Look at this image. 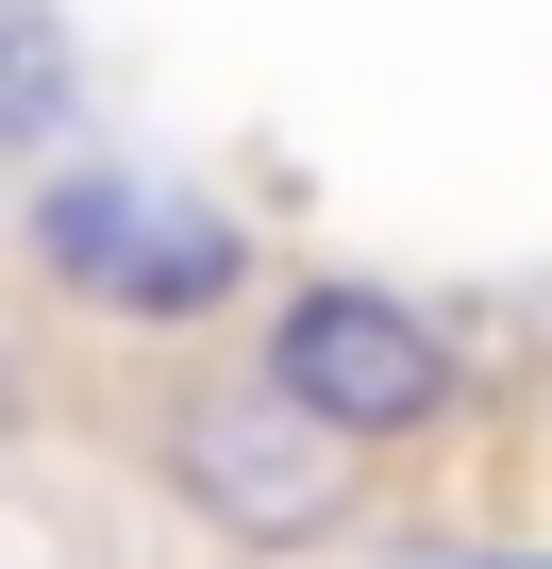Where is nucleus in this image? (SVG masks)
<instances>
[{
  "label": "nucleus",
  "instance_id": "f257e3e1",
  "mask_svg": "<svg viewBox=\"0 0 552 569\" xmlns=\"http://www.w3.org/2000/svg\"><path fill=\"white\" fill-rule=\"evenodd\" d=\"M34 268L68 284V302H118V319H201V302H234L251 234H234L218 201H184V184L68 168V184L34 201Z\"/></svg>",
  "mask_w": 552,
  "mask_h": 569
},
{
  "label": "nucleus",
  "instance_id": "f03ea898",
  "mask_svg": "<svg viewBox=\"0 0 552 569\" xmlns=\"http://www.w3.org/2000/svg\"><path fill=\"white\" fill-rule=\"evenodd\" d=\"M168 469H184V502L201 519H234V536H319L335 502H352V436L319 419V402H285V386H201L184 419H168Z\"/></svg>",
  "mask_w": 552,
  "mask_h": 569
},
{
  "label": "nucleus",
  "instance_id": "7ed1b4c3",
  "mask_svg": "<svg viewBox=\"0 0 552 569\" xmlns=\"http://www.w3.org/2000/svg\"><path fill=\"white\" fill-rule=\"evenodd\" d=\"M268 386L319 402V419L369 452V436H419V419L452 402V352H435L419 302H385V284H302L285 336H268Z\"/></svg>",
  "mask_w": 552,
  "mask_h": 569
},
{
  "label": "nucleus",
  "instance_id": "20e7f679",
  "mask_svg": "<svg viewBox=\"0 0 552 569\" xmlns=\"http://www.w3.org/2000/svg\"><path fill=\"white\" fill-rule=\"evenodd\" d=\"M51 118H68V34L34 18V0H0V151L51 134Z\"/></svg>",
  "mask_w": 552,
  "mask_h": 569
},
{
  "label": "nucleus",
  "instance_id": "39448f33",
  "mask_svg": "<svg viewBox=\"0 0 552 569\" xmlns=\"http://www.w3.org/2000/svg\"><path fill=\"white\" fill-rule=\"evenodd\" d=\"M0 419H18V352H0Z\"/></svg>",
  "mask_w": 552,
  "mask_h": 569
}]
</instances>
